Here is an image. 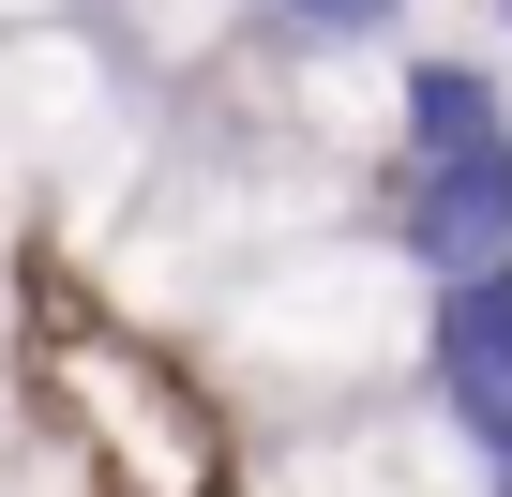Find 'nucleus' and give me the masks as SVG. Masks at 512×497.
<instances>
[{
	"instance_id": "nucleus-4",
	"label": "nucleus",
	"mask_w": 512,
	"mask_h": 497,
	"mask_svg": "<svg viewBox=\"0 0 512 497\" xmlns=\"http://www.w3.org/2000/svg\"><path fill=\"white\" fill-rule=\"evenodd\" d=\"M497 16H512V0H497Z\"/></svg>"
},
{
	"instance_id": "nucleus-1",
	"label": "nucleus",
	"mask_w": 512,
	"mask_h": 497,
	"mask_svg": "<svg viewBox=\"0 0 512 497\" xmlns=\"http://www.w3.org/2000/svg\"><path fill=\"white\" fill-rule=\"evenodd\" d=\"M392 241L422 272L512 257V106L482 61H407V181H392Z\"/></svg>"
},
{
	"instance_id": "nucleus-3",
	"label": "nucleus",
	"mask_w": 512,
	"mask_h": 497,
	"mask_svg": "<svg viewBox=\"0 0 512 497\" xmlns=\"http://www.w3.org/2000/svg\"><path fill=\"white\" fill-rule=\"evenodd\" d=\"M272 16H287L302 46H392V31H407V0H272Z\"/></svg>"
},
{
	"instance_id": "nucleus-2",
	"label": "nucleus",
	"mask_w": 512,
	"mask_h": 497,
	"mask_svg": "<svg viewBox=\"0 0 512 497\" xmlns=\"http://www.w3.org/2000/svg\"><path fill=\"white\" fill-rule=\"evenodd\" d=\"M422 377H512V257L437 272V302H422Z\"/></svg>"
}]
</instances>
